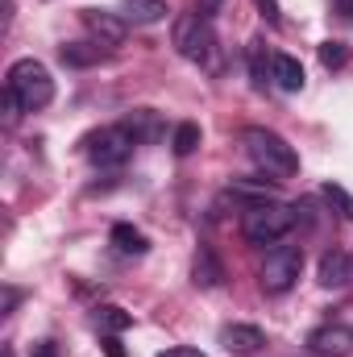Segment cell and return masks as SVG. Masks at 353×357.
Returning <instances> with one entry per match:
<instances>
[{"label":"cell","instance_id":"cell-1","mask_svg":"<svg viewBox=\"0 0 353 357\" xmlns=\"http://www.w3.org/2000/svg\"><path fill=\"white\" fill-rule=\"evenodd\" d=\"M241 142H246V154L254 158V167L266 171L270 178L299 175V154H295V146H287V137H278L274 129L250 125V129L241 133Z\"/></svg>","mask_w":353,"mask_h":357},{"label":"cell","instance_id":"cell-2","mask_svg":"<svg viewBox=\"0 0 353 357\" xmlns=\"http://www.w3.org/2000/svg\"><path fill=\"white\" fill-rule=\"evenodd\" d=\"M4 88H8V100L21 112H38V108H46L54 100V79H50L46 63H38V59H17L8 67Z\"/></svg>","mask_w":353,"mask_h":357},{"label":"cell","instance_id":"cell-3","mask_svg":"<svg viewBox=\"0 0 353 357\" xmlns=\"http://www.w3.org/2000/svg\"><path fill=\"white\" fill-rule=\"evenodd\" d=\"M171 42H175V50L187 63H195V67H216V29H212V17H204L200 8L175 17Z\"/></svg>","mask_w":353,"mask_h":357},{"label":"cell","instance_id":"cell-4","mask_svg":"<svg viewBox=\"0 0 353 357\" xmlns=\"http://www.w3.org/2000/svg\"><path fill=\"white\" fill-rule=\"evenodd\" d=\"M295 220H299V212H295L291 204L266 199V204H258V208H250V212H246L241 233H246V241H250V245H278V241L295 229Z\"/></svg>","mask_w":353,"mask_h":357},{"label":"cell","instance_id":"cell-5","mask_svg":"<svg viewBox=\"0 0 353 357\" xmlns=\"http://www.w3.org/2000/svg\"><path fill=\"white\" fill-rule=\"evenodd\" d=\"M133 146H137V137L129 133L125 121L121 125H104V129H96V133L84 137V158H88L91 167L108 171V167H121L133 154Z\"/></svg>","mask_w":353,"mask_h":357},{"label":"cell","instance_id":"cell-6","mask_svg":"<svg viewBox=\"0 0 353 357\" xmlns=\"http://www.w3.org/2000/svg\"><path fill=\"white\" fill-rule=\"evenodd\" d=\"M303 274V250L299 245H270L262 270H258V282H262L266 295H287Z\"/></svg>","mask_w":353,"mask_h":357},{"label":"cell","instance_id":"cell-7","mask_svg":"<svg viewBox=\"0 0 353 357\" xmlns=\"http://www.w3.org/2000/svg\"><path fill=\"white\" fill-rule=\"evenodd\" d=\"M80 21H84V29H88L91 38L100 42V46H121L125 42V33H129V21L125 17H117V13H108V8H80Z\"/></svg>","mask_w":353,"mask_h":357},{"label":"cell","instance_id":"cell-8","mask_svg":"<svg viewBox=\"0 0 353 357\" xmlns=\"http://www.w3.org/2000/svg\"><path fill=\"white\" fill-rule=\"evenodd\" d=\"M308 349L316 357H350L353 354V324H324L308 337Z\"/></svg>","mask_w":353,"mask_h":357},{"label":"cell","instance_id":"cell-9","mask_svg":"<svg viewBox=\"0 0 353 357\" xmlns=\"http://www.w3.org/2000/svg\"><path fill=\"white\" fill-rule=\"evenodd\" d=\"M353 278V258L345 250H324L320 254V287H329V291H337V287H345Z\"/></svg>","mask_w":353,"mask_h":357},{"label":"cell","instance_id":"cell-10","mask_svg":"<svg viewBox=\"0 0 353 357\" xmlns=\"http://www.w3.org/2000/svg\"><path fill=\"white\" fill-rule=\"evenodd\" d=\"M220 345H225L229 354H254V349L266 345V333L258 324H225V328H220Z\"/></svg>","mask_w":353,"mask_h":357},{"label":"cell","instance_id":"cell-11","mask_svg":"<svg viewBox=\"0 0 353 357\" xmlns=\"http://www.w3.org/2000/svg\"><path fill=\"white\" fill-rule=\"evenodd\" d=\"M270 84L283 91H303V67L291 54H270Z\"/></svg>","mask_w":353,"mask_h":357},{"label":"cell","instance_id":"cell-12","mask_svg":"<svg viewBox=\"0 0 353 357\" xmlns=\"http://www.w3.org/2000/svg\"><path fill=\"white\" fill-rule=\"evenodd\" d=\"M112 50L108 46H100V42H63L59 46V59L67 63V67H96V63H104Z\"/></svg>","mask_w":353,"mask_h":357},{"label":"cell","instance_id":"cell-13","mask_svg":"<svg viewBox=\"0 0 353 357\" xmlns=\"http://www.w3.org/2000/svg\"><path fill=\"white\" fill-rule=\"evenodd\" d=\"M125 125H129V133L137 137V146H146V142H158V137H163V116H158L154 108H137V112H129V116H125Z\"/></svg>","mask_w":353,"mask_h":357},{"label":"cell","instance_id":"cell-14","mask_svg":"<svg viewBox=\"0 0 353 357\" xmlns=\"http://www.w3.org/2000/svg\"><path fill=\"white\" fill-rule=\"evenodd\" d=\"M220 278H225L220 258L212 254V245H200V254H195V266H191V282H195V287H220Z\"/></svg>","mask_w":353,"mask_h":357},{"label":"cell","instance_id":"cell-15","mask_svg":"<svg viewBox=\"0 0 353 357\" xmlns=\"http://www.w3.org/2000/svg\"><path fill=\"white\" fill-rule=\"evenodd\" d=\"M112 250L117 254H125V258H142L146 250H150V241H146V233L142 229H133V225H112Z\"/></svg>","mask_w":353,"mask_h":357},{"label":"cell","instance_id":"cell-16","mask_svg":"<svg viewBox=\"0 0 353 357\" xmlns=\"http://www.w3.org/2000/svg\"><path fill=\"white\" fill-rule=\"evenodd\" d=\"M129 25H158L167 17V0H125V13H121Z\"/></svg>","mask_w":353,"mask_h":357},{"label":"cell","instance_id":"cell-17","mask_svg":"<svg viewBox=\"0 0 353 357\" xmlns=\"http://www.w3.org/2000/svg\"><path fill=\"white\" fill-rule=\"evenodd\" d=\"M129 324H133V316H129L125 307H117V303L96 307V328H104V333H125Z\"/></svg>","mask_w":353,"mask_h":357},{"label":"cell","instance_id":"cell-18","mask_svg":"<svg viewBox=\"0 0 353 357\" xmlns=\"http://www.w3.org/2000/svg\"><path fill=\"white\" fill-rule=\"evenodd\" d=\"M200 137H204V133H200V125H195V121H183V125L175 129V137H171V146H175L179 158H187V154H195V150H200Z\"/></svg>","mask_w":353,"mask_h":357},{"label":"cell","instance_id":"cell-19","mask_svg":"<svg viewBox=\"0 0 353 357\" xmlns=\"http://www.w3.org/2000/svg\"><path fill=\"white\" fill-rule=\"evenodd\" d=\"M320 195L333 204V212H341L345 220H353V195L341 187V183H324V187H320Z\"/></svg>","mask_w":353,"mask_h":357},{"label":"cell","instance_id":"cell-20","mask_svg":"<svg viewBox=\"0 0 353 357\" xmlns=\"http://www.w3.org/2000/svg\"><path fill=\"white\" fill-rule=\"evenodd\" d=\"M250 71H254V84L258 88L270 84V54L262 50V42H254V50H250Z\"/></svg>","mask_w":353,"mask_h":357},{"label":"cell","instance_id":"cell-21","mask_svg":"<svg viewBox=\"0 0 353 357\" xmlns=\"http://www.w3.org/2000/svg\"><path fill=\"white\" fill-rule=\"evenodd\" d=\"M320 63H324V67H345V63H350V50H345L341 42H324V46H320Z\"/></svg>","mask_w":353,"mask_h":357},{"label":"cell","instance_id":"cell-22","mask_svg":"<svg viewBox=\"0 0 353 357\" xmlns=\"http://www.w3.org/2000/svg\"><path fill=\"white\" fill-rule=\"evenodd\" d=\"M158 357H208V354H200L191 345H175V349H167V354H158Z\"/></svg>","mask_w":353,"mask_h":357},{"label":"cell","instance_id":"cell-23","mask_svg":"<svg viewBox=\"0 0 353 357\" xmlns=\"http://www.w3.org/2000/svg\"><path fill=\"white\" fill-rule=\"evenodd\" d=\"M29 357H59V349H54L50 341H42V345H33V354Z\"/></svg>","mask_w":353,"mask_h":357},{"label":"cell","instance_id":"cell-24","mask_svg":"<svg viewBox=\"0 0 353 357\" xmlns=\"http://www.w3.org/2000/svg\"><path fill=\"white\" fill-rule=\"evenodd\" d=\"M258 4H262V17H266V21H278V4H274V0H258Z\"/></svg>","mask_w":353,"mask_h":357},{"label":"cell","instance_id":"cell-25","mask_svg":"<svg viewBox=\"0 0 353 357\" xmlns=\"http://www.w3.org/2000/svg\"><path fill=\"white\" fill-rule=\"evenodd\" d=\"M220 4H225V0H200V13L212 17V13H220Z\"/></svg>","mask_w":353,"mask_h":357},{"label":"cell","instance_id":"cell-26","mask_svg":"<svg viewBox=\"0 0 353 357\" xmlns=\"http://www.w3.org/2000/svg\"><path fill=\"white\" fill-rule=\"evenodd\" d=\"M337 8H341V17H350L353 21V0H337Z\"/></svg>","mask_w":353,"mask_h":357}]
</instances>
